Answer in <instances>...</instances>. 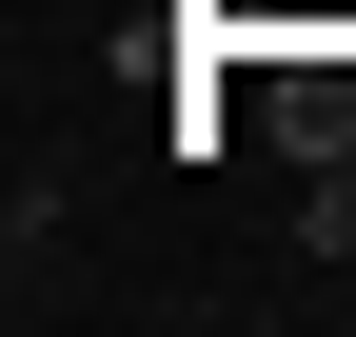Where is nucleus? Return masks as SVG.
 Returning <instances> with one entry per match:
<instances>
[{
    "label": "nucleus",
    "mask_w": 356,
    "mask_h": 337,
    "mask_svg": "<svg viewBox=\"0 0 356 337\" xmlns=\"http://www.w3.org/2000/svg\"><path fill=\"white\" fill-rule=\"evenodd\" d=\"M0 238H20V278H40V238H79V159H20V198H0Z\"/></svg>",
    "instance_id": "nucleus-1"
}]
</instances>
